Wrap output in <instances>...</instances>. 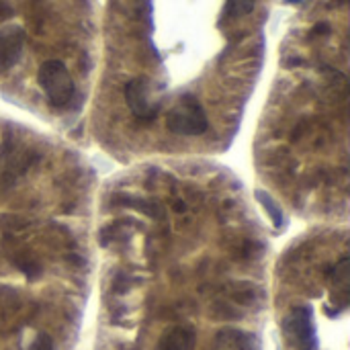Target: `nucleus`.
<instances>
[{"mask_svg": "<svg viewBox=\"0 0 350 350\" xmlns=\"http://www.w3.org/2000/svg\"><path fill=\"white\" fill-rule=\"evenodd\" d=\"M195 342H197V336H195L193 328L178 326V328L168 330L160 338L158 350H195Z\"/></svg>", "mask_w": 350, "mask_h": 350, "instance_id": "obj_7", "label": "nucleus"}, {"mask_svg": "<svg viewBox=\"0 0 350 350\" xmlns=\"http://www.w3.org/2000/svg\"><path fill=\"white\" fill-rule=\"evenodd\" d=\"M256 0H228V16H244L252 12Z\"/></svg>", "mask_w": 350, "mask_h": 350, "instance_id": "obj_9", "label": "nucleus"}, {"mask_svg": "<svg viewBox=\"0 0 350 350\" xmlns=\"http://www.w3.org/2000/svg\"><path fill=\"white\" fill-rule=\"evenodd\" d=\"M37 80H39V86L43 88L45 96L49 98V103L53 107L64 109L74 100V94H76L74 80H72L68 68L59 59L43 62L39 68Z\"/></svg>", "mask_w": 350, "mask_h": 350, "instance_id": "obj_2", "label": "nucleus"}, {"mask_svg": "<svg viewBox=\"0 0 350 350\" xmlns=\"http://www.w3.org/2000/svg\"><path fill=\"white\" fill-rule=\"evenodd\" d=\"M29 350H55V347H53L51 336H47V334H39V336L33 340V345H31V349Z\"/></svg>", "mask_w": 350, "mask_h": 350, "instance_id": "obj_10", "label": "nucleus"}, {"mask_svg": "<svg viewBox=\"0 0 350 350\" xmlns=\"http://www.w3.org/2000/svg\"><path fill=\"white\" fill-rule=\"evenodd\" d=\"M25 47V31L16 25L0 29V70L12 68L23 53Z\"/></svg>", "mask_w": 350, "mask_h": 350, "instance_id": "obj_6", "label": "nucleus"}, {"mask_svg": "<svg viewBox=\"0 0 350 350\" xmlns=\"http://www.w3.org/2000/svg\"><path fill=\"white\" fill-rule=\"evenodd\" d=\"M12 12H14V8H12L10 0H0V18H6V16H10Z\"/></svg>", "mask_w": 350, "mask_h": 350, "instance_id": "obj_11", "label": "nucleus"}, {"mask_svg": "<svg viewBox=\"0 0 350 350\" xmlns=\"http://www.w3.org/2000/svg\"><path fill=\"white\" fill-rule=\"evenodd\" d=\"M328 33H330V27H328L326 23L316 25V29H314V35H328Z\"/></svg>", "mask_w": 350, "mask_h": 350, "instance_id": "obj_12", "label": "nucleus"}, {"mask_svg": "<svg viewBox=\"0 0 350 350\" xmlns=\"http://www.w3.org/2000/svg\"><path fill=\"white\" fill-rule=\"evenodd\" d=\"M283 332L291 347L297 350H316L318 349V334L314 324V312L310 306L295 308L287 320L283 322Z\"/></svg>", "mask_w": 350, "mask_h": 350, "instance_id": "obj_4", "label": "nucleus"}, {"mask_svg": "<svg viewBox=\"0 0 350 350\" xmlns=\"http://www.w3.org/2000/svg\"><path fill=\"white\" fill-rule=\"evenodd\" d=\"M125 103L131 111V115L137 121H154L160 109V103L152 94V84L148 78H133L125 86Z\"/></svg>", "mask_w": 350, "mask_h": 350, "instance_id": "obj_5", "label": "nucleus"}, {"mask_svg": "<svg viewBox=\"0 0 350 350\" xmlns=\"http://www.w3.org/2000/svg\"><path fill=\"white\" fill-rule=\"evenodd\" d=\"M37 160V152L23 142V137L8 133L0 148V185L10 187L16 183Z\"/></svg>", "mask_w": 350, "mask_h": 350, "instance_id": "obj_1", "label": "nucleus"}, {"mask_svg": "<svg viewBox=\"0 0 350 350\" xmlns=\"http://www.w3.org/2000/svg\"><path fill=\"white\" fill-rule=\"evenodd\" d=\"M283 2H285V4H299L301 0H283Z\"/></svg>", "mask_w": 350, "mask_h": 350, "instance_id": "obj_13", "label": "nucleus"}, {"mask_svg": "<svg viewBox=\"0 0 350 350\" xmlns=\"http://www.w3.org/2000/svg\"><path fill=\"white\" fill-rule=\"evenodd\" d=\"M254 195H256L258 203L262 205V209L269 213V217H271L273 226H275L277 230H281V228L285 226V213H283L281 205H279V203H277L269 193H265V191H256Z\"/></svg>", "mask_w": 350, "mask_h": 350, "instance_id": "obj_8", "label": "nucleus"}, {"mask_svg": "<svg viewBox=\"0 0 350 350\" xmlns=\"http://www.w3.org/2000/svg\"><path fill=\"white\" fill-rule=\"evenodd\" d=\"M166 125L176 135H201L207 131L209 121H207V113L201 107V103L195 96L185 94L168 111Z\"/></svg>", "mask_w": 350, "mask_h": 350, "instance_id": "obj_3", "label": "nucleus"}]
</instances>
